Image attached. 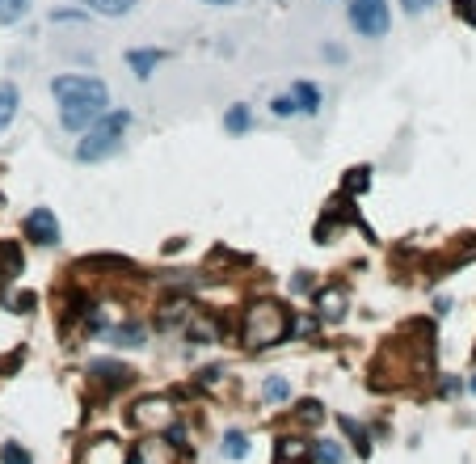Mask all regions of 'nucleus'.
I'll return each mask as SVG.
<instances>
[{"label":"nucleus","mask_w":476,"mask_h":464,"mask_svg":"<svg viewBox=\"0 0 476 464\" xmlns=\"http://www.w3.org/2000/svg\"><path fill=\"white\" fill-rule=\"evenodd\" d=\"M131 119H135L131 111H106L89 131H81L85 140L76 144V160H81V165H98V160L114 157L122 148V131L131 127Z\"/></svg>","instance_id":"nucleus-3"},{"label":"nucleus","mask_w":476,"mask_h":464,"mask_svg":"<svg viewBox=\"0 0 476 464\" xmlns=\"http://www.w3.org/2000/svg\"><path fill=\"white\" fill-rule=\"evenodd\" d=\"M439 5V0H401V9L409 13V17H422V13H430Z\"/></svg>","instance_id":"nucleus-25"},{"label":"nucleus","mask_w":476,"mask_h":464,"mask_svg":"<svg viewBox=\"0 0 476 464\" xmlns=\"http://www.w3.org/2000/svg\"><path fill=\"white\" fill-rule=\"evenodd\" d=\"M342 430L350 435V443H355V452H358V456H371V443H367V430L358 427L355 418H342Z\"/></svg>","instance_id":"nucleus-22"},{"label":"nucleus","mask_w":476,"mask_h":464,"mask_svg":"<svg viewBox=\"0 0 476 464\" xmlns=\"http://www.w3.org/2000/svg\"><path fill=\"white\" fill-rule=\"evenodd\" d=\"M320 317H325V321H342L346 317V295L342 292H325V295H320Z\"/></svg>","instance_id":"nucleus-19"},{"label":"nucleus","mask_w":476,"mask_h":464,"mask_svg":"<svg viewBox=\"0 0 476 464\" xmlns=\"http://www.w3.org/2000/svg\"><path fill=\"white\" fill-rule=\"evenodd\" d=\"M455 13H460L468 25H476V0H455Z\"/></svg>","instance_id":"nucleus-27"},{"label":"nucleus","mask_w":476,"mask_h":464,"mask_svg":"<svg viewBox=\"0 0 476 464\" xmlns=\"http://www.w3.org/2000/svg\"><path fill=\"white\" fill-rule=\"evenodd\" d=\"M241 338H244V346H253V351L279 346L282 338H291V313L282 304H274V300H257V304L244 308Z\"/></svg>","instance_id":"nucleus-2"},{"label":"nucleus","mask_w":476,"mask_h":464,"mask_svg":"<svg viewBox=\"0 0 476 464\" xmlns=\"http://www.w3.org/2000/svg\"><path fill=\"white\" fill-rule=\"evenodd\" d=\"M106 343L110 346H144V338H148V330L139 325V321H127V325H106Z\"/></svg>","instance_id":"nucleus-9"},{"label":"nucleus","mask_w":476,"mask_h":464,"mask_svg":"<svg viewBox=\"0 0 476 464\" xmlns=\"http://www.w3.org/2000/svg\"><path fill=\"white\" fill-rule=\"evenodd\" d=\"M262 397H266L270 405H282V401H291V384L282 376H266V384H262Z\"/></svg>","instance_id":"nucleus-17"},{"label":"nucleus","mask_w":476,"mask_h":464,"mask_svg":"<svg viewBox=\"0 0 476 464\" xmlns=\"http://www.w3.org/2000/svg\"><path fill=\"white\" fill-rule=\"evenodd\" d=\"M342 443H333V440H317L312 443V460L317 464H342Z\"/></svg>","instance_id":"nucleus-18"},{"label":"nucleus","mask_w":476,"mask_h":464,"mask_svg":"<svg viewBox=\"0 0 476 464\" xmlns=\"http://www.w3.org/2000/svg\"><path fill=\"white\" fill-rule=\"evenodd\" d=\"M274 464H317L312 460V448L300 440H282L279 448H274Z\"/></svg>","instance_id":"nucleus-13"},{"label":"nucleus","mask_w":476,"mask_h":464,"mask_svg":"<svg viewBox=\"0 0 476 464\" xmlns=\"http://www.w3.org/2000/svg\"><path fill=\"white\" fill-rule=\"evenodd\" d=\"M89 372H93V376L101 380V384H106V389H122V384H131V367L127 363H114V359H98V363L89 367Z\"/></svg>","instance_id":"nucleus-7"},{"label":"nucleus","mask_w":476,"mask_h":464,"mask_svg":"<svg viewBox=\"0 0 476 464\" xmlns=\"http://www.w3.org/2000/svg\"><path fill=\"white\" fill-rule=\"evenodd\" d=\"M81 5H89V9L101 13V17H127L139 0H81Z\"/></svg>","instance_id":"nucleus-16"},{"label":"nucleus","mask_w":476,"mask_h":464,"mask_svg":"<svg viewBox=\"0 0 476 464\" xmlns=\"http://www.w3.org/2000/svg\"><path fill=\"white\" fill-rule=\"evenodd\" d=\"M81 464H127V448L119 440H98V443H89V452Z\"/></svg>","instance_id":"nucleus-8"},{"label":"nucleus","mask_w":476,"mask_h":464,"mask_svg":"<svg viewBox=\"0 0 476 464\" xmlns=\"http://www.w3.org/2000/svg\"><path fill=\"white\" fill-rule=\"evenodd\" d=\"M270 114H274V119H295V102H291V93H282V98H274L270 102Z\"/></svg>","instance_id":"nucleus-24"},{"label":"nucleus","mask_w":476,"mask_h":464,"mask_svg":"<svg viewBox=\"0 0 476 464\" xmlns=\"http://www.w3.org/2000/svg\"><path fill=\"white\" fill-rule=\"evenodd\" d=\"M135 427H169L173 422V401L169 397H144V401L131 410Z\"/></svg>","instance_id":"nucleus-6"},{"label":"nucleus","mask_w":476,"mask_h":464,"mask_svg":"<svg viewBox=\"0 0 476 464\" xmlns=\"http://www.w3.org/2000/svg\"><path fill=\"white\" fill-rule=\"evenodd\" d=\"M291 334H300V338H312V334H317V317H300V321H291Z\"/></svg>","instance_id":"nucleus-26"},{"label":"nucleus","mask_w":476,"mask_h":464,"mask_svg":"<svg viewBox=\"0 0 476 464\" xmlns=\"http://www.w3.org/2000/svg\"><path fill=\"white\" fill-rule=\"evenodd\" d=\"M17 106H22V93L13 81H0V131H9L13 119H17Z\"/></svg>","instance_id":"nucleus-12"},{"label":"nucleus","mask_w":476,"mask_h":464,"mask_svg":"<svg viewBox=\"0 0 476 464\" xmlns=\"http://www.w3.org/2000/svg\"><path fill=\"white\" fill-rule=\"evenodd\" d=\"M468 389H472V392H476V376H472V380H468Z\"/></svg>","instance_id":"nucleus-32"},{"label":"nucleus","mask_w":476,"mask_h":464,"mask_svg":"<svg viewBox=\"0 0 476 464\" xmlns=\"http://www.w3.org/2000/svg\"><path fill=\"white\" fill-rule=\"evenodd\" d=\"M34 0H0V25H17L30 17Z\"/></svg>","instance_id":"nucleus-15"},{"label":"nucleus","mask_w":476,"mask_h":464,"mask_svg":"<svg viewBox=\"0 0 476 464\" xmlns=\"http://www.w3.org/2000/svg\"><path fill=\"white\" fill-rule=\"evenodd\" d=\"M291 102H295V111L300 114H320V85L317 81H295Z\"/></svg>","instance_id":"nucleus-10"},{"label":"nucleus","mask_w":476,"mask_h":464,"mask_svg":"<svg viewBox=\"0 0 476 464\" xmlns=\"http://www.w3.org/2000/svg\"><path fill=\"white\" fill-rule=\"evenodd\" d=\"M157 63H165V51H152V47H135V51H127V68H131V72L139 76V81H148Z\"/></svg>","instance_id":"nucleus-11"},{"label":"nucleus","mask_w":476,"mask_h":464,"mask_svg":"<svg viewBox=\"0 0 476 464\" xmlns=\"http://www.w3.org/2000/svg\"><path fill=\"white\" fill-rule=\"evenodd\" d=\"M169 443H139V460L135 464H169Z\"/></svg>","instance_id":"nucleus-20"},{"label":"nucleus","mask_w":476,"mask_h":464,"mask_svg":"<svg viewBox=\"0 0 476 464\" xmlns=\"http://www.w3.org/2000/svg\"><path fill=\"white\" fill-rule=\"evenodd\" d=\"M224 456H228V460H244V456H249V440H244L241 430H228V435H224Z\"/></svg>","instance_id":"nucleus-21"},{"label":"nucleus","mask_w":476,"mask_h":464,"mask_svg":"<svg viewBox=\"0 0 476 464\" xmlns=\"http://www.w3.org/2000/svg\"><path fill=\"white\" fill-rule=\"evenodd\" d=\"M51 93L60 102V127L68 135L89 131L101 114L110 111V89L101 76H85V72H68L51 81Z\"/></svg>","instance_id":"nucleus-1"},{"label":"nucleus","mask_w":476,"mask_h":464,"mask_svg":"<svg viewBox=\"0 0 476 464\" xmlns=\"http://www.w3.org/2000/svg\"><path fill=\"white\" fill-rule=\"evenodd\" d=\"M0 464H34V456L25 452L22 443H5L0 448Z\"/></svg>","instance_id":"nucleus-23"},{"label":"nucleus","mask_w":476,"mask_h":464,"mask_svg":"<svg viewBox=\"0 0 476 464\" xmlns=\"http://www.w3.org/2000/svg\"><path fill=\"white\" fill-rule=\"evenodd\" d=\"M25 237L34 245H60V220H55V211L51 208H34L25 216Z\"/></svg>","instance_id":"nucleus-5"},{"label":"nucleus","mask_w":476,"mask_h":464,"mask_svg":"<svg viewBox=\"0 0 476 464\" xmlns=\"http://www.w3.org/2000/svg\"><path fill=\"white\" fill-rule=\"evenodd\" d=\"M249 127H253V111H249L244 102L228 106V114H224V131H228V135H244Z\"/></svg>","instance_id":"nucleus-14"},{"label":"nucleus","mask_w":476,"mask_h":464,"mask_svg":"<svg viewBox=\"0 0 476 464\" xmlns=\"http://www.w3.org/2000/svg\"><path fill=\"white\" fill-rule=\"evenodd\" d=\"M367 182H371V178H367V169H350V190H367Z\"/></svg>","instance_id":"nucleus-29"},{"label":"nucleus","mask_w":476,"mask_h":464,"mask_svg":"<svg viewBox=\"0 0 476 464\" xmlns=\"http://www.w3.org/2000/svg\"><path fill=\"white\" fill-rule=\"evenodd\" d=\"M300 418H304L308 427H317V422H320V405H317V401H308L304 410H300Z\"/></svg>","instance_id":"nucleus-28"},{"label":"nucleus","mask_w":476,"mask_h":464,"mask_svg":"<svg viewBox=\"0 0 476 464\" xmlns=\"http://www.w3.org/2000/svg\"><path fill=\"white\" fill-rule=\"evenodd\" d=\"M203 5H215V9H228V5H236V0H203Z\"/></svg>","instance_id":"nucleus-31"},{"label":"nucleus","mask_w":476,"mask_h":464,"mask_svg":"<svg viewBox=\"0 0 476 464\" xmlns=\"http://www.w3.org/2000/svg\"><path fill=\"white\" fill-rule=\"evenodd\" d=\"M346 17H350V25H355V34L371 38V43L392 30L388 0H350V5H346Z\"/></svg>","instance_id":"nucleus-4"},{"label":"nucleus","mask_w":476,"mask_h":464,"mask_svg":"<svg viewBox=\"0 0 476 464\" xmlns=\"http://www.w3.org/2000/svg\"><path fill=\"white\" fill-rule=\"evenodd\" d=\"M291 292H312V275H295V279H291Z\"/></svg>","instance_id":"nucleus-30"}]
</instances>
